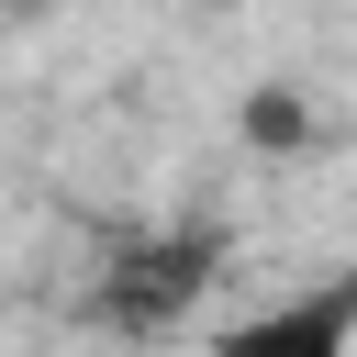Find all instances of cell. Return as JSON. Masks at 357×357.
<instances>
[{
  "label": "cell",
  "mask_w": 357,
  "mask_h": 357,
  "mask_svg": "<svg viewBox=\"0 0 357 357\" xmlns=\"http://www.w3.org/2000/svg\"><path fill=\"white\" fill-rule=\"evenodd\" d=\"M212 279H223V234H201V223L190 234H145V245H123L89 279V324H112V335H178Z\"/></svg>",
  "instance_id": "obj_1"
},
{
  "label": "cell",
  "mask_w": 357,
  "mask_h": 357,
  "mask_svg": "<svg viewBox=\"0 0 357 357\" xmlns=\"http://www.w3.org/2000/svg\"><path fill=\"white\" fill-rule=\"evenodd\" d=\"M234 134H245L257 156H301V145H312V89H290V78H257V89L234 100Z\"/></svg>",
  "instance_id": "obj_3"
},
{
  "label": "cell",
  "mask_w": 357,
  "mask_h": 357,
  "mask_svg": "<svg viewBox=\"0 0 357 357\" xmlns=\"http://www.w3.org/2000/svg\"><path fill=\"white\" fill-rule=\"evenodd\" d=\"M346 335H357V290H346V279H335V290H312V301H290V312L223 324V346H234V357H346Z\"/></svg>",
  "instance_id": "obj_2"
}]
</instances>
